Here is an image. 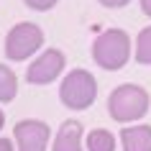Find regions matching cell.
Segmentation results:
<instances>
[{
	"mask_svg": "<svg viewBox=\"0 0 151 151\" xmlns=\"http://www.w3.org/2000/svg\"><path fill=\"white\" fill-rule=\"evenodd\" d=\"M23 3L31 10H49V8H54L59 0H23Z\"/></svg>",
	"mask_w": 151,
	"mask_h": 151,
	"instance_id": "obj_12",
	"label": "cell"
},
{
	"mask_svg": "<svg viewBox=\"0 0 151 151\" xmlns=\"http://www.w3.org/2000/svg\"><path fill=\"white\" fill-rule=\"evenodd\" d=\"M41 44H44V31L36 23L21 21L5 36V56L13 59V62H23V59H28L31 54L39 51Z\"/></svg>",
	"mask_w": 151,
	"mask_h": 151,
	"instance_id": "obj_4",
	"label": "cell"
},
{
	"mask_svg": "<svg viewBox=\"0 0 151 151\" xmlns=\"http://www.w3.org/2000/svg\"><path fill=\"white\" fill-rule=\"evenodd\" d=\"M13 136H16L18 151H46L51 128H49L44 120L28 118V120H18L16 123Z\"/></svg>",
	"mask_w": 151,
	"mask_h": 151,
	"instance_id": "obj_6",
	"label": "cell"
},
{
	"mask_svg": "<svg viewBox=\"0 0 151 151\" xmlns=\"http://www.w3.org/2000/svg\"><path fill=\"white\" fill-rule=\"evenodd\" d=\"M100 5H105V8H123V5H128L131 0H97Z\"/></svg>",
	"mask_w": 151,
	"mask_h": 151,
	"instance_id": "obj_13",
	"label": "cell"
},
{
	"mask_svg": "<svg viewBox=\"0 0 151 151\" xmlns=\"http://www.w3.org/2000/svg\"><path fill=\"white\" fill-rule=\"evenodd\" d=\"M136 62L151 64V26H146L136 39Z\"/></svg>",
	"mask_w": 151,
	"mask_h": 151,
	"instance_id": "obj_11",
	"label": "cell"
},
{
	"mask_svg": "<svg viewBox=\"0 0 151 151\" xmlns=\"http://www.w3.org/2000/svg\"><path fill=\"white\" fill-rule=\"evenodd\" d=\"M51 151H82V123L80 120L69 118L59 126Z\"/></svg>",
	"mask_w": 151,
	"mask_h": 151,
	"instance_id": "obj_7",
	"label": "cell"
},
{
	"mask_svg": "<svg viewBox=\"0 0 151 151\" xmlns=\"http://www.w3.org/2000/svg\"><path fill=\"white\" fill-rule=\"evenodd\" d=\"M141 10L146 13V16L151 18V0H141Z\"/></svg>",
	"mask_w": 151,
	"mask_h": 151,
	"instance_id": "obj_15",
	"label": "cell"
},
{
	"mask_svg": "<svg viewBox=\"0 0 151 151\" xmlns=\"http://www.w3.org/2000/svg\"><path fill=\"white\" fill-rule=\"evenodd\" d=\"M0 151H13V141L3 136V138H0Z\"/></svg>",
	"mask_w": 151,
	"mask_h": 151,
	"instance_id": "obj_14",
	"label": "cell"
},
{
	"mask_svg": "<svg viewBox=\"0 0 151 151\" xmlns=\"http://www.w3.org/2000/svg\"><path fill=\"white\" fill-rule=\"evenodd\" d=\"M123 151H151V126H126L120 131Z\"/></svg>",
	"mask_w": 151,
	"mask_h": 151,
	"instance_id": "obj_8",
	"label": "cell"
},
{
	"mask_svg": "<svg viewBox=\"0 0 151 151\" xmlns=\"http://www.w3.org/2000/svg\"><path fill=\"white\" fill-rule=\"evenodd\" d=\"M149 92L138 85H118V87L110 92L108 97V113H110L113 120L118 123H131V120H138L146 115L149 110Z\"/></svg>",
	"mask_w": 151,
	"mask_h": 151,
	"instance_id": "obj_2",
	"label": "cell"
},
{
	"mask_svg": "<svg viewBox=\"0 0 151 151\" xmlns=\"http://www.w3.org/2000/svg\"><path fill=\"white\" fill-rule=\"evenodd\" d=\"M97 82L87 69H72L59 85V100L69 110H87L95 103Z\"/></svg>",
	"mask_w": 151,
	"mask_h": 151,
	"instance_id": "obj_3",
	"label": "cell"
},
{
	"mask_svg": "<svg viewBox=\"0 0 151 151\" xmlns=\"http://www.w3.org/2000/svg\"><path fill=\"white\" fill-rule=\"evenodd\" d=\"M87 151H115V136L105 128H92L87 133Z\"/></svg>",
	"mask_w": 151,
	"mask_h": 151,
	"instance_id": "obj_9",
	"label": "cell"
},
{
	"mask_svg": "<svg viewBox=\"0 0 151 151\" xmlns=\"http://www.w3.org/2000/svg\"><path fill=\"white\" fill-rule=\"evenodd\" d=\"M62 72H64V54L59 49H46L44 54H39L31 64H28L26 80L31 82V85H49V82H54Z\"/></svg>",
	"mask_w": 151,
	"mask_h": 151,
	"instance_id": "obj_5",
	"label": "cell"
},
{
	"mask_svg": "<svg viewBox=\"0 0 151 151\" xmlns=\"http://www.w3.org/2000/svg\"><path fill=\"white\" fill-rule=\"evenodd\" d=\"M18 92V77L16 72L5 67V64H0V103H10Z\"/></svg>",
	"mask_w": 151,
	"mask_h": 151,
	"instance_id": "obj_10",
	"label": "cell"
},
{
	"mask_svg": "<svg viewBox=\"0 0 151 151\" xmlns=\"http://www.w3.org/2000/svg\"><path fill=\"white\" fill-rule=\"evenodd\" d=\"M92 59L100 69L115 72L131 59V39L123 28H108L92 41Z\"/></svg>",
	"mask_w": 151,
	"mask_h": 151,
	"instance_id": "obj_1",
	"label": "cell"
},
{
	"mask_svg": "<svg viewBox=\"0 0 151 151\" xmlns=\"http://www.w3.org/2000/svg\"><path fill=\"white\" fill-rule=\"evenodd\" d=\"M5 126V115H3V110H0V128Z\"/></svg>",
	"mask_w": 151,
	"mask_h": 151,
	"instance_id": "obj_16",
	"label": "cell"
}]
</instances>
